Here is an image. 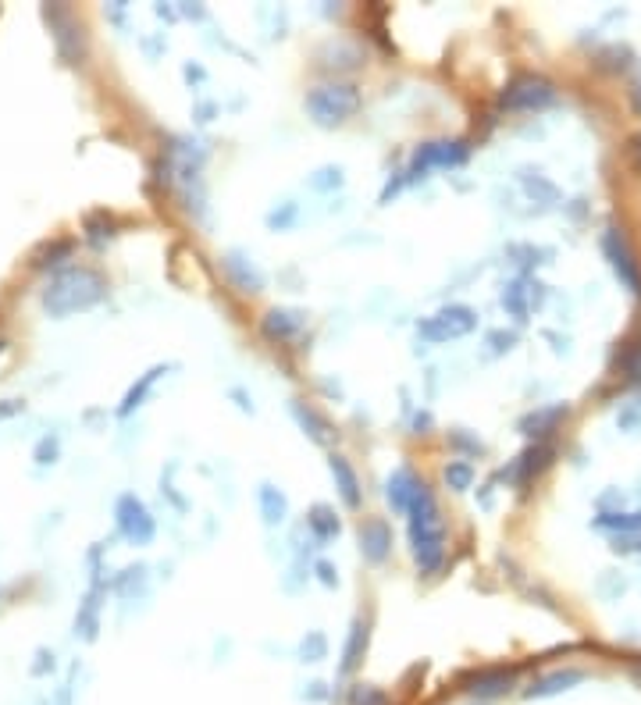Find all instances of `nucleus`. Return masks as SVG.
Returning <instances> with one entry per match:
<instances>
[{
    "label": "nucleus",
    "mask_w": 641,
    "mask_h": 705,
    "mask_svg": "<svg viewBox=\"0 0 641 705\" xmlns=\"http://www.w3.org/2000/svg\"><path fill=\"white\" fill-rule=\"evenodd\" d=\"M410 513V545H414V560L424 574H435L446 560V531H442L439 506H435V495L428 492V485H417L414 499L406 506Z\"/></svg>",
    "instance_id": "f257e3e1"
},
{
    "label": "nucleus",
    "mask_w": 641,
    "mask_h": 705,
    "mask_svg": "<svg viewBox=\"0 0 641 705\" xmlns=\"http://www.w3.org/2000/svg\"><path fill=\"white\" fill-rule=\"evenodd\" d=\"M104 296V278L90 268H68L54 278V282L43 289V307L54 317L75 314V310H86Z\"/></svg>",
    "instance_id": "f03ea898"
},
{
    "label": "nucleus",
    "mask_w": 641,
    "mask_h": 705,
    "mask_svg": "<svg viewBox=\"0 0 641 705\" xmlns=\"http://www.w3.org/2000/svg\"><path fill=\"white\" fill-rule=\"evenodd\" d=\"M307 107L321 122H342L357 111V93H353V86H321L310 93Z\"/></svg>",
    "instance_id": "7ed1b4c3"
},
{
    "label": "nucleus",
    "mask_w": 641,
    "mask_h": 705,
    "mask_svg": "<svg viewBox=\"0 0 641 705\" xmlns=\"http://www.w3.org/2000/svg\"><path fill=\"white\" fill-rule=\"evenodd\" d=\"M499 104L510 107V111H535V107L552 104V86L545 79H535V75H520L503 90Z\"/></svg>",
    "instance_id": "20e7f679"
},
{
    "label": "nucleus",
    "mask_w": 641,
    "mask_h": 705,
    "mask_svg": "<svg viewBox=\"0 0 641 705\" xmlns=\"http://www.w3.org/2000/svg\"><path fill=\"white\" fill-rule=\"evenodd\" d=\"M114 517H118V531H122L129 542H150V538H154V517H150L147 506L139 503L136 495H122Z\"/></svg>",
    "instance_id": "39448f33"
},
{
    "label": "nucleus",
    "mask_w": 641,
    "mask_h": 705,
    "mask_svg": "<svg viewBox=\"0 0 641 705\" xmlns=\"http://www.w3.org/2000/svg\"><path fill=\"white\" fill-rule=\"evenodd\" d=\"M602 246H606L609 260H613V268H617L620 282H624L627 289H631L634 296H638V292H641V268L634 264L631 250H627V239L617 232V228H609L606 239H602Z\"/></svg>",
    "instance_id": "423d86ee"
},
{
    "label": "nucleus",
    "mask_w": 641,
    "mask_h": 705,
    "mask_svg": "<svg viewBox=\"0 0 641 705\" xmlns=\"http://www.w3.org/2000/svg\"><path fill=\"white\" fill-rule=\"evenodd\" d=\"M463 161V146L460 143H431L417 154V168H431V164H460Z\"/></svg>",
    "instance_id": "0eeeda50"
},
{
    "label": "nucleus",
    "mask_w": 641,
    "mask_h": 705,
    "mask_svg": "<svg viewBox=\"0 0 641 705\" xmlns=\"http://www.w3.org/2000/svg\"><path fill=\"white\" fill-rule=\"evenodd\" d=\"M417 485H421V481H417L410 470H396V474L389 478V503L396 506V510H406L410 499H414Z\"/></svg>",
    "instance_id": "6e6552de"
},
{
    "label": "nucleus",
    "mask_w": 641,
    "mask_h": 705,
    "mask_svg": "<svg viewBox=\"0 0 641 705\" xmlns=\"http://www.w3.org/2000/svg\"><path fill=\"white\" fill-rule=\"evenodd\" d=\"M360 542H364L371 560H382L385 549H389V531H385V524H367L364 531H360Z\"/></svg>",
    "instance_id": "1a4fd4ad"
},
{
    "label": "nucleus",
    "mask_w": 641,
    "mask_h": 705,
    "mask_svg": "<svg viewBox=\"0 0 641 705\" xmlns=\"http://www.w3.org/2000/svg\"><path fill=\"white\" fill-rule=\"evenodd\" d=\"M154 378H157V371H154V374H147V378L139 381V385H132V389H129V396H125V403H122V410H118V414H122V417H129L132 410H136V406H139V399L147 396V389H150V385H154Z\"/></svg>",
    "instance_id": "9d476101"
},
{
    "label": "nucleus",
    "mask_w": 641,
    "mask_h": 705,
    "mask_svg": "<svg viewBox=\"0 0 641 705\" xmlns=\"http://www.w3.org/2000/svg\"><path fill=\"white\" fill-rule=\"evenodd\" d=\"M332 470L339 474V481H342V499H346L349 506H357V481H353L349 467L342 460H332Z\"/></svg>",
    "instance_id": "9b49d317"
},
{
    "label": "nucleus",
    "mask_w": 641,
    "mask_h": 705,
    "mask_svg": "<svg viewBox=\"0 0 641 705\" xmlns=\"http://www.w3.org/2000/svg\"><path fill=\"white\" fill-rule=\"evenodd\" d=\"M285 317H289V314H278V310H275V314H268V325H264V328H268L271 335H278V339L293 335L296 328H300V321H296V317H293V321H285Z\"/></svg>",
    "instance_id": "f8f14e48"
},
{
    "label": "nucleus",
    "mask_w": 641,
    "mask_h": 705,
    "mask_svg": "<svg viewBox=\"0 0 641 705\" xmlns=\"http://www.w3.org/2000/svg\"><path fill=\"white\" fill-rule=\"evenodd\" d=\"M471 478H474L471 463H449V467H446V481L453 488H467V485H471Z\"/></svg>",
    "instance_id": "ddd939ff"
},
{
    "label": "nucleus",
    "mask_w": 641,
    "mask_h": 705,
    "mask_svg": "<svg viewBox=\"0 0 641 705\" xmlns=\"http://www.w3.org/2000/svg\"><path fill=\"white\" fill-rule=\"evenodd\" d=\"M54 652H36V663L29 666V673L33 677H47V673H54Z\"/></svg>",
    "instance_id": "4468645a"
},
{
    "label": "nucleus",
    "mask_w": 641,
    "mask_h": 705,
    "mask_svg": "<svg viewBox=\"0 0 641 705\" xmlns=\"http://www.w3.org/2000/svg\"><path fill=\"white\" fill-rule=\"evenodd\" d=\"M54 456H57V442H54V438H43L40 446H36V460H40V463H50Z\"/></svg>",
    "instance_id": "2eb2a0df"
},
{
    "label": "nucleus",
    "mask_w": 641,
    "mask_h": 705,
    "mask_svg": "<svg viewBox=\"0 0 641 705\" xmlns=\"http://www.w3.org/2000/svg\"><path fill=\"white\" fill-rule=\"evenodd\" d=\"M68 250H72V246H68V243H57L54 250L43 253V257H47V260H43L40 268H50V264H61V260H57V257H68Z\"/></svg>",
    "instance_id": "dca6fc26"
},
{
    "label": "nucleus",
    "mask_w": 641,
    "mask_h": 705,
    "mask_svg": "<svg viewBox=\"0 0 641 705\" xmlns=\"http://www.w3.org/2000/svg\"><path fill=\"white\" fill-rule=\"evenodd\" d=\"M18 410V403H8V406H0V421H4V417H11Z\"/></svg>",
    "instance_id": "f3484780"
},
{
    "label": "nucleus",
    "mask_w": 641,
    "mask_h": 705,
    "mask_svg": "<svg viewBox=\"0 0 641 705\" xmlns=\"http://www.w3.org/2000/svg\"><path fill=\"white\" fill-rule=\"evenodd\" d=\"M4 349H8V342H4V339H0V357H4Z\"/></svg>",
    "instance_id": "a211bd4d"
},
{
    "label": "nucleus",
    "mask_w": 641,
    "mask_h": 705,
    "mask_svg": "<svg viewBox=\"0 0 641 705\" xmlns=\"http://www.w3.org/2000/svg\"><path fill=\"white\" fill-rule=\"evenodd\" d=\"M638 157H641V139H638Z\"/></svg>",
    "instance_id": "6ab92c4d"
}]
</instances>
